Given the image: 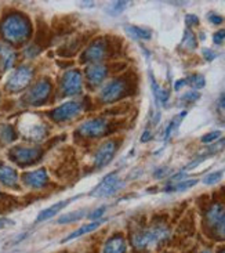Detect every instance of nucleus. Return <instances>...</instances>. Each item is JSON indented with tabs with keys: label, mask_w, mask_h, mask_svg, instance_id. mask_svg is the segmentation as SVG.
I'll use <instances>...</instances> for the list:
<instances>
[{
	"label": "nucleus",
	"mask_w": 225,
	"mask_h": 253,
	"mask_svg": "<svg viewBox=\"0 0 225 253\" xmlns=\"http://www.w3.org/2000/svg\"><path fill=\"white\" fill-rule=\"evenodd\" d=\"M221 253H225V249H224V251H223V252H221Z\"/></svg>",
	"instance_id": "45"
},
{
	"label": "nucleus",
	"mask_w": 225,
	"mask_h": 253,
	"mask_svg": "<svg viewBox=\"0 0 225 253\" xmlns=\"http://www.w3.org/2000/svg\"><path fill=\"white\" fill-rule=\"evenodd\" d=\"M108 130V121L104 118H96L87 121L77 129V133L83 137H89V138H96L101 137L107 133Z\"/></svg>",
	"instance_id": "7"
},
{
	"label": "nucleus",
	"mask_w": 225,
	"mask_h": 253,
	"mask_svg": "<svg viewBox=\"0 0 225 253\" xmlns=\"http://www.w3.org/2000/svg\"><path fill=\"white\" fill-rule=\"evenodd\" d=\"M107 42L104 39H97L94 41L89 47L86 48V51L82 55L83 62H93L97 64L98 61H101L105 54H107Z\"/></svg>",
	"instance_id": "11"
},
{
	"label": "nucleus",
	"mask_w": 225,
	"mask_h": 253,
	"mask_svg": "<svg viewBox=\"0 0 225 253\" xmlns=\"http://www.w3.org/2000/svg\"><path fill=\"white\" fill-rule=\"evenodd\" d=\"M31 81H32V69L27 65H22L17 71H14L13 75L10 76V79L7 81L6 89L11 93H17L25 89Z\"/></svg>",
	"instance_id": "3"
},
{
	"label": "nucleus",
	"mask_w": 225,
	"mask_h": 253,
	"mask_svg": "<svg viewBox=\"0 0 225 253\" xmlns=\"http://www.w3.org/2000/svg\"><path fill=\"white\" fill-rule=\"evenodd\" d=\"M209 20H210V22H213V24H216V25H219V24L223 22V18H221L220 15H216V14H210V15H209Z\"/></svg>",
	"instance_id": "38"
},
{
	"label": "nucleus",
	"mask_w": 225,
	"mask_h": 253,
	"mask_svg": "<svg viewBox=\"0 0 225 253\" xmlns=\"http://www.w3.org/2000/svg\"><path fill=\"white\" fill-rule=\"evenodd\" d=\"M127 32H129L133 38H136V39L148 41V39L152 38V32H150V29H147V28H140L131 25V27H127Z\"/></svg>",
	"instance_id": "24"
},
{
	"label": "nucleus",
	"mask_w": 225,
	"mask_h": 253,
	"mask_svg": "<svg viewBox=\"0 0 225 253\" xmlns=\"http://www.w3.org/2000/svg\"><path fill=\"white\" fill-rule=\"evenodd\" d=\"M122 180L117 177L116 173H111L107 177L104 178L100 184L97 185L96 188L93 190L91 195L97 197V198H103V197H111L115 192H117L122 188Z\"/></svg>",
	"instance_id": "5"
},
{
	"label": "nucleus",
	"mask_w": 225,
	"mask_h": 253,
	"mask_svg": "<svg viewBox=\"0 0 225 253\" xmlns=\"http://www.w3.org/2000/svg\"><path fill=\"white\" fill-rule=\"evenodd\" d=\"M0 140L3 143H11L15 140V130L10 125H0Z\"/></svg>",
	"instance_id": "25"
},
{
	"label": "nucleus",
	"mask_w": 225,
	"mask_h": 253,
	"mask_svg": "<svg viewBox=\"0 0 225 253\" xmlns=\"http://www.w3.org/2000/svg\"><path fill=\"white\" fill-rule=\"evenodd\" d=\"M50 91H51V84L47 81H40L29 90L25 100L31 105H40L47 100L48 96H50Z\"/></svg>",
	"instance_id": "10"
},
{
	"label": "nucleus",
	"mask_w": 225,
	"mask_h": 253,
	"mask_svg": "<svg viewBox=\"0 0 225 253\" xmlns=\"http://www.w3.org/2000/svg\"><path fill=\"white\" fill-rule=\"evenodd\" d=\"M219 137H221V131H220V130H216V131L207 133V134H205V136L202 137V143H213V141H216Z\"/></svg>",
	"instance_id": "32"
},
{
	"label": "nucleus",
	"mask_w": 225,
	"mask_h": 253,
	"mask_svg": "<svg viewBox=\"0 0 225 253\" xmlns=\"http://www.w3.org/2000/svg\"><path fill=\"white\" fill-rule=\"evenodd\" d=\"M0 32L3 38L11 43H22L31 35V24L27 17L21 14L7 15L0 25Z\"/></svg>",
	"instance_id": "1"
},
{
	"label": "nucleus",
	"mask_w": 225,
	"mask_h": 253,
	"mask_svg": "<svg viewBox=\"0 0 225 253\" xmlns=\"http://www.w3.org/2000/svg\"><path fill=\"white\" fill-rule=\"evenodd\" d=\"M105 211H107V208H105V206H101V208H98L97 211H94V212L90 214V219L96 220V221H97V220L100 219V217L103 216L104 213H105Z\"/></svg>",
	"instance_id": "35"
},
{
	"label": "nucleus",
	"mask_w": 225,
	"mask_h": 253,
	"mask_svg": "<svg viewBox=\"0 0 225 253\" xmlns=\"http://www.w3.org/2000/svg\"><path fill=\"white\" fill-rule=\"evenodd\" d=\"M185 84H187V81H185V79H180V81H177L176 84H174V89L180 90L183 86H185Z\"/></svg>",
	"instance_id": "40"
},
{
	"label": "nucleus",
	"mask_w": 225,
	"mask_h": 253,
	"mask_svg": "<svg viewBox=\"0 0 225 253\" xmlns=\"http://www.w3.org/2000/svg\"><path fill=\"white\" fill-rule=\"evenodd\" d=\"M166 173H167V169H166V168H163V169H159V171H156V173H155V176H156V177H162V176H164Z\"/></svg>",
	"instance_id": "41"
},
{
	"label": "nucleus",
	"mask_w": 225,
	"mask_h": 253,
	"mask_svg": "<svg viewBox=\"0 0 225 253\" xmlns=\"http://www.w3.org/2000/svg\"><path fill=\"white\" fill-rule=\"evenodd\" d=\"M76 198H71V199H65V201H61V202H57L54 205H51L47 209H44V211H41L39 213V216L36 217V223H40V221H44V220L51 219V217H54L55 214H58V213L61 212L64 208H67L69 205V202H72V201H75Z\"/></svg>",
	"instance_id": "16"
},
{
	"label": "nucleus",
	"mask_w": 225,
	"mask_h": 253,
	"mask_svg": "<svg viewBox=\"0 0 225 253\" xmlns=\"http://www.w3.org/2000/svg\"><path fill=\"white\" fill-rule=\"evenodd\" d=\"M107 76V68L101 65V64H93L87 68V72H86V78L91 86H97L100 83L103 82Z\"/></svg>",
	"instance_id": "15"
},
{
	"label": "nucleus",
	"mask_w": 225,
	"mask_h": 253,
	"mask_svg": "<svg viewBox=\"0 0 225 253\" xmlns=\"http://www.w3.org/2000/svg\"><path fill=\"white\" fill-rule=\"evenodd\" d=\"M10 158L15 164L21 166H28L38 162L41 157L40 148H25V147H15L8 152Z\"/></svg>",
	"instance_id": "4"
},
{
	"label": "nucleus",
	"mask_w": 225,
	"mask_h": 253,
	"mask_svg": "<svg viewBox=\"0 0 225 253\" xmlns=\"http://www.w3.org/2000/svg\"><path fill=\"white\" fill-rule=\"evenodd\" d=\"M104 221L103 220H97V221H93V223H89V224H84V226H82L80 228H77L76 231H74V233H71L65 238V240L62 241V242H68V241H72V240H76V238H79V237H82V235H84V234H89L91 233V231H94V230H97L98 227L103 224Z\"/></svg>",
	"instance_id": "19"
},
{
	"label": "nucleus",
	"mask_w": 225,
	"mask_h": 253,
	"mask_svg": "<svg viewBox=\"0 0 225 253\" xmlns=\"http://www.w3.org/2000/svg\"><path fill=\"white\" fill-rule=\"evenodd\" d=\"M223 150H225V138L224 140H221V141H219V143L213 144V145H210V147H207L205 151H202L198 157L192 161L191 164L185 166L184 169H183V173H184L185 170H191V169H193V168H196V166H198L199 164H202L205 159H207L209 157H212V155L219 154V152H221Z\"/></svg>",
	"instance_id": "13"
},
{
	"label": "nucleus",
	"mask_w": 225,
	"mask_h": 253,
	"mask_svg": "<svg viewBox=\"0 0 225 253\" xmlns=\"http://www.w3.org/2000/svg\"><path fill=\"white\" fill-rule=\"evenodd\" d=\"M185 21H187V25H188V27L199 24V18L196 17V15H193V14H188V15H187V18H185Z\"/></svg>",
	"instance_id": "36"
},
{
	"label": "nucleus",
	"mask_w": 225,
	"mask_h": 253,
	"mask_svg": "<svg viewBox=\"0 0 225 253\" xmlns=\"http://www.w3.org/2000/svg\"><path fill=\"white\" fill-rule=\"evenodd\" d=\"M82 103H79V101H69V103L60 105L58 108H55L51 112V118L54 119L55 122H65V121H69L72 118L77 117L82 112Z\"/></svg>",
	"instance_id": "8"
},
{
	"label": "nucleus",
	"mask_w": 225,
	"mask_h": 253,
	"mask_svg": "<svg viewBox=\"0 0 225 253\" xmlns=\"http://www.w3.org/2000/svg\"><path fill=\"white\" fill-rule=\"evenodd\" d=\"M24 183L32 188H41L44 185L47 184V173L44 169H40V170H35L29 171V173H25L24 174Z\"/></svg>",
	"instance_id": "14"
},
{
	"label": "nucleus",
	"mask_w": 225,
	"mask_h": 253,
	"mask_svg": "<svg viewBox=\"0 0 225 253\" xmlns=\"http://www.w3.org/2000/svg\"><path fill=\"white\" fill-rule=\"evenodd\" d=\"M127 91V83L123 79H116L108 83L101 91V100L104 103H112L119 98H122Z\"/></svg>",
	"instance_id": "9"
},
{
	"label": "nucleus",
	"mask_w": 225,
	"mask_h": 253,
	"mask_svg": "<svg viewBox=\"0 0 225 253\" xmlns=\"http://www.w3.org/2000/svg\"><path fill=\"white\" fill-rule=\"evenodd\" d=\"M82 75H80L79 71H76V69L67 71L64 74V76H62L61 89L62 93L65 96H75V94H79L80 90H82Z\"/></svg>",
	"instance_id": "6"
},
{
	"label": "nucleus",
	"mask_w": 225,
	"mask_h": 253,
	"mask_svg": "<svg viewBox=\"0 0 225 253\" xmlns=\"http://www.w3.org/2000/svg\"><path fill=\"white\" fill-rule=\"evenodd\" d=\"M0 181H1L3 184L8 185V187L17 185V181H18L17 171L14 170L13 168L7 166V165L0 164Z\"/></svg>",
	"instance_id": "18"
},
{
	"label": "nucleus",
	"mask_w": 225,
	"mask_h": 253,
	"mask_svg": "<svg viewBox=\"0 0 225 253\" xmlns=\"http://www.w3.org/2000/svg\"><path fill=\"white\" fill-rule=\"evenodd\" d=\"M223 176H224V171L223 170L214 171V173H210V174H207V176L203 178V183L207 185L216 184V183H219L220 180L223 178Z\"/></svg>",
	"instance_id": "29"
},
{
	"label": "nucleus",
	"mask_w": 225,
	"mask_h": 253,
	"mask_svg": "<svg viewBox=\"0 0 225 253\" xmlns=\"http://www.w3.org/2000/svg\"><path fill=\"white\" fill-rule=\"evenodd\" d=\"M219 107H220V110L225 111V96H223V97H221V98H220Z\"/></svg>",
	"instance_id": "42"
},
{
	"label": "nucleus",
	"mask_w": 225,
	"mask_h": 253,
	"mask_svg": "<svg viewBox=\"0 0 225 253\" xmlns=\"http://www.w3.org/2000/svg\"><path fill=\"white\" fill-rule=\"evenodd\" d=\"M225 41V29H220L217 31L216 34L213 35V42L216 43V44H221V43H224Z\"/></svg>",
	"instance_id": "34"
},
{
	"label": "nucleus",
	"mask_w": 225,
	"mask_h": 253,
	"mask_svg": "<svg viewBox=\"0 0 225 253\" xmlns=\"http://www.w3.org/2000/svg\"><path fill=\"white\" fill-rule=\"evenodd\" d=\"M148 140H150V131H145L143 134V138H141V141L143 143H145V141H148Z\"/></svg>",
	"instance_id": "43"
},
{
	"label": "nucleus",
	"mask_w": 225,
	"mask_h": 253,
	"mask_svg": "<svg viewBox=\"0 0 225 253\" xmlns=\"http://www.w3.org/2000/svg\"><path fill=\"white\" fill-rule=\"evenodd\" d=\"M198 180H183V181H177L176 184H170L164 191L167 192H178V191H185V190H189L191 187L196 185Z\"/></svg>",
	"instance_id": "23"
},
{
	"label": "nucleus",
	"mask_w": 225,
	"mask_h": 253,
	"mask_svg": "<svg viewBox=\"0 0 225 253\" xmlns=\"http://www.w3.org/2000/svg\"><path fill=\"white\" fill-rule=\"evenodd\" d=\"M183 44H184L185 47L189 48V50H193V48L196 47V39H195V35L192 34L189 29H187V31H185Z\"/></svg>",
	"instance_id": "28"
},
{
	"label": "nucleus",
	"mask_w": 225,
	"mask_h": 253,
	"mask_svg": "<svg viewBox=\"0 0 225 253\" xmlns=\"http://www.w3.org/2000/svg\"><path fill=\"white\" fill-rule=\"evenodd\" d=\"M225 213L224 206L220 205V204H214V205L209 209V212L206 214V221L210 227H216L220 219L223 217V214Z\"/></svg>",
	"instance_id": "20"
},
{
	"label": "nucleus",
	"mask_w": 225,
	"mask_h": 253,
	"mask_svg": "<svg viewBox=\"0 0 225 253\" xmlns=\"http://www.w3.org/2000/svg\"><path fill=\"white\" fill-rule=\"evenodd\" d=\"M188 84H191L192 87H195V89H202L203 86L206 84L205 78L202 75H191L188 79H185Z\"/></svg>",
	"instance_id": "27"
},
{
	"label": "nucleus",
	"mask_w": 225,
	"mask_h": 253,
	"mask_svg": "<svg viewBox=\"0 0 225 253\" xmlns=\"http://www.w3.org/2000/svg\"><path fill=\"white\" fill-rule=\"evenodd\" d=\"M126 251H127L126 241L120 235H115L107 241L103 253H126Z\"/></svg>",
	"instance_id": "17"
},
{
	"label": "nucleus",
	"mask_w": 225,
	"mask_h": 253,
	"mask_svg": "<svg viewBox=\"0 0 225 253\" xmlns=\"http://www.w3.org/2000/svg\"><path fill=\"white\" fill-rule=\"evenodd\" d=\"M200 94L196 93V91H188V93H185L184 96H183V101H187V103H193V101H196Z\"/></svg>",
	"instance_id": "33"
},
{
	"label": "nucleus",
	"mask_w": 225,
	"mask_h": 253,
	"mask_svg": "<svg viewBox=\"0 0 225 253\" xmlns=\"http://www.w3.org/2000/svg\"><path fill=\"white\" fill-rule=\"evenodd\" d=\"M185 115H187V112L184 111V112H181V114H180L178 117H176L174 119H173V121H171L170 125H169V126H167V129H166V133H164V140H167V138L170 137L171 133H173L174 130L177 129L178 125H180V122H181V121L184 119Z\"/></svg>",
	"instance_id": "26"
},
{
	"label": "nucleus",
	"mask_w": 225,
	"mask_h": 253,
	"mask_svg": "<svg viewBox=\"0 0 225 253\" xmlns=\"http://www.w3.org/2000/svg\"><path fill=\"white\" fill-rule=\"evenodd\" d=\"M203 55H205V58L207 61H213L216 58V53H213L210 48H205L203 50Z\"/></svg>",
	"instance_id": "37"
},
{
	"label": "nucleus",
	"mask_w": 225,
	"mask_h": 253,
	"mask_svg": "<svg viewBox=\"0 0 225 253\" xmlns=\"http://www.w3.org/2000/svg\"><path fill=\"white\" fill-rule=\"evenodd\" d=\"M116 152V143L115 141H107L105 144H103L98 151H97L96 157H94V166L101 169L104 166L110 164L112 161V158L115 155Z\"/></svg>",
	"instance_id": "12"
},
{
	"label": "nucleus",
	"mask_w": 225,
	"mask_h": 253,
	"mask_svg": "<svg viewBox=\"0 0 225 253\" xmlns=\"http://www.w3.org/2000/svg\"><path fill=\"white\" fill-rule=\"evenodd\" d=\"M216 234L217 237L221 238V240H225V213L223 214V217L220 219V221L216 226Z\"/></svg>",
	"instance_id": "31"
},
{
	"label": "nucleus",
	"mask_w": 225,
	"mask_h": 253,
	"mask_svg": "<svg viewBox=\"0 0 225 253\" xmlns=\"http://www.w3.org/2000/svg\"><path fill=\"white\" fill-rule=\"evenodd\" d=\"M127 1H116V3H112L111 7L108 8V11H111V14H119L122 13L123 10L127 7Z\"/></svg>",
	"instance_id": "30"
},
{
	"label": "nucleus",
	"mask_w": 225,
	"mask_h": 253,
	"mask_svg": "<svg viewBox=\"0 0 225 253\" xmlns=\"http://www.w3.org/2000/svg\"><path fill=\"white\" fill-rule=\"evenodd\" d=\"M13 224V221L10 219H0V228H4V227H8Z\"/></svg>",
	"instance_id": "39"
},
{
	"label": "nucleus",
	"mask_w": 225,
	"mask_h": 253,
	"mask_svg": "<svg viewBox=\"0 0 225 253\" xmlns=\"http://www.w3.org/2000/svg\"><path fill=\"white\" fill-rule=\"evenodd\" d=\"M0 57H1V62H3V69L11 68V65L15 61V53L10 46L0 43Z\"/></svg>",
	"instance_id": "21"
},
{
	"label": "nucleus",
	"mask_w": 225,
	"mask_h": 253,
	"mask_svg": "<svg viewBox=\"0 0 225 253\" xmlns=\"http://www.w3.org/2000/svg\"><path fill=\"white\" fill-rule=\"evenodd\" d=\"M167 237H169V230L162 224H156V226L134 234L133 235V245L137 249H148V248L159 245Z\"/></svg>",
	"instance_id": "2"
},
{
	"label": "nucleus",
	"mask_w": 225,
	"mask_h": 253,
	"mask_svg": "<svg viewBox=\"0 0 225 253\" xmlns=\"http://www.w3.org/2000/svg\"><path fill=\"white\" fill-rule=\"evenodd\" d=\"M202 253H212L210 251H205V252H202Z\"/></svg>",
	"instance_id": "44"
},
{
	"label": "nucleus",
	"mask_w": 225,
	"mask_h": 253,
	"mask_svg": "<svg viewBox=\"0 0 225 253\" xmlns=\"http://www.w3.org/2000/svg\"><path fill=\"white\" fill-rule=\"evenodd\" d=\"M86 211L84 209H79V211H75V212L67 213V214H62L61 217L58 219V223L60 224H68V223H74V221H77V220L83 219L86 216Z\"/></svg>",
	"instance_id": "22"
}]
</instances>
